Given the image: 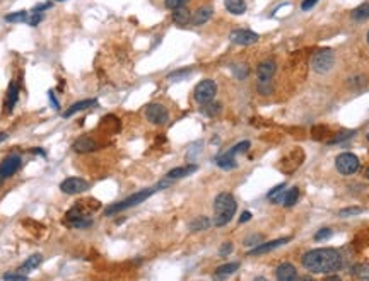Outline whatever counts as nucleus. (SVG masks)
Here are the masks:
<instances>
[{"instance_id":"obj_25","label":"nucleus","mask_w":369,"mask_h":281,"mask_svg":"<svg viewBox=\"0 0 369 281\" xmlns=\"http://www.w3.org/2000/svg\"><path fill=\"white\" fill-rule=\"evenodd\" d=\"M210 227V220L207 217H198L190 223V230L192 232H200V230H207Z\"/></svg>"},{"instance_id":"obj_20","label":"nucleus","mask_w":369,"mask_h":281,"mask_svg":"<svg viewBox=\"0 0 369 281\" xmlns=\"http://www.w3.org/2000/svg\"><path fill=\"white\" fill-rule=\"evenodd\" d=\"M234 153L231 152H226V153H221V155H217L216 157V164L221 167V169H226V170H229V169H234V167H236L238 164H236V160H234Z\"/></svg>"},{"instance_id":"obj_10","label":"nucleus","mask_w":369,"mask_h":281,"mask_svg":"<svg viewBox=\"0 0 369 281\" xmlns=\"http://www.w3.org/2000/svg\"><path fill=\"white\" fill-rule=\"evenodd\" d=\"M335 63V55L332 50H322L318 51L316 55L313 56V70L316 73H327L328 70H332V67H334Z\"/></svg>"},{"instance_id":"obj_37","label":"nucleus","mask_w":369,"mask_h":281,"mask_svg":"<svg viewBox=\"0 0 369 281\" xmlns=\"http://www.w3.org/2000/svg\"><path fill=\"white\" fill-rule=\"evenodd\" d=\"M262 235H250V237H246L245 239V246H248V247H251V246H257V244H262Z\"/></svg>"},{"instance_id":"obj_6","label":"nucleus","mask_w":369,"mask_h":281,"mask_svg":"<svg viewBox=\"0 0 369 281\" xmlns=\"http://www.w3.org/2000/svg\"><path fill=\"white\" fill-rule=\"evenodd\" d=\"M216 94H217V84L214 82V80L207 79L197 84L195 91H193V97H195V101L198 104L204 106L207 103H210V101L216 97Z\"/></svg>"},{"instance_id":"obj_34","label":"nucleus","mask_w":369,"mask_h":281,"mask_svg":"<svg viewBox=\"0 0 369 281\" xmlns=\"http://www.w3.org/2000/svg\"><path fill=\"white\" fill-rule=\"evenodd\" d=\"M248 148H250V141H248V140H245V141H239L238 145H234L233 148H231V152H233L234 155H238V153L248 152Z\"/></svg>"},{"instance_id":"obj_17","label":"nucleus","mask_w":369,"mask_h":281,"mask_svg":"<svg viewBox=\"0 0 369 281\" xmlns=\"http://www.w3.org/2000/svg\"><path fill=\"white\" fill-rule=\"evenodd\" d=\"M19 84L17 82H10L9 84V91H7V99H5V113H12L15 103L19 99Z\"/></svg>"},{"instance_id":"obj_30","label":"nucleus","mask_w":369,"mask_h":281,"mask_svg":"<svg viewBox=\"0 0 369 281\" xmlns=\"http://www.w3.org/2000/svg\"><path fill=\"white\" fill-rule=\"evenodd\" d=\"M284 184H279L277 187H274V189L269 193V199L272 203H281L284 199Z\"/></svg>"},{"instance_id":"obj_19","label":"nucleus","mask_w":369,"mask_h":281,"mask_svg":"<svg viewBox=\"0 0 369 281\" xmlns=\"http://www.w3.org/2000/svg\"><path fill=\"white\" fill-rule=\"evenodd\" d=\"M173 22L178 24V26H188L192 22V12H190L186 7H180V9L173 10Z\"/></svg>"},{"instance_id":"obj_22","label":"nucleus","mask_w":369,"mask_h":281,"mask_svg":"<svg viewBox=\"0 0 369 281\" xmlns=\"http://www.w3.org/2000/svg\"><path fill=\"white\" fill-rule=\"evenodd\" d=\"M197 170V165L192 164V165H185V167H176V169H171L168 172V179H181V177H186L190 176V174H193Z\"/></svg>"},{"instance_id":"obj_21","label":"nucleus","mask_w":369,"mask_h":281,"mask_svg":"<svg viewBox=\"0 0 369 281\" xmlns=\"http://www.w3.org/2000/svg\"><path fill=\"white\" fill-rule=\"evenodd\" d=\"M226 10L234 15H243L246 12V2L245 0H224Z\"/></svg>"},{"instance_id":"obj_40","label":"nucleus","mask_w":369,"mask_h":281,"mask_svg":"<svg viewBox=\"0 0 369 281\" xmlns=\"http://www.w3.org/2000/svg\"><path fill=\"white\" fill-rule=\"evenodd\" d=\"M43 19V14H36V12H31V17L27 19V22H29V26H38L39 22H41Z\"/></svg>"},{"instance_id":"obj_24","label":"nucleus","mask_w":369,"mask_h":281,"mask_svg":"<svg viewBox=\"0 0 369 281\" xmlns=\"http://www.w3.org/2000/svg\"><path fill=\"white\" fill-rule=\"evenodd\" d=\"M239 268V263H228V264H222V266H219L216 270V276L217 278H222V276H228V275H233L234 271H236Z\"/></svg>"},{"instance_id":"obj_39","label":"nucleus","mask_w":369,"mask_h":281,"mask_svg":"<svg viewBox=\"0 0 369 281\" xmlns=\"http://www.w3.org/2000/svg\"><path fill=\"white\" fill-rule=\"evenodd\" d=\"M332 235V229H322L315 234V240H325Z\"/></svg>"},{"instance_id":"obj_27","label":"nucleus","mask_w":369,"mask_h":281,"mask_svg":"<svg viewBox=\"0 0 369 281\" xmlns=\"http://www.w3.org/2000/svg\"><path fill=\"white\" fill-rule=\"evenodd\" d=\"M298 198H299V189H298V187L289 189L286 194H284V199H282L284 206H287V208H289V206H294L296 201H298Z\"/></svg>"},{"instance_id":"obj_36","label":"nucleus","mask_w":369,"mask_h":281,"mask_svg":"<svg viewBox=\"0 0 369 281\" xmlns=\"http://www.w3.org/2000/svg\"><path fill=\"white\" fill-rule=\"evenodd\" d=\"M3 280H27V275L26 273H5V275L2 276Z\"/></svg>"},{"instance_id":"obj_38","label":"nucleus","mask_w":369,"mask_h":281,"mask_svg":"<svg viewBox=\"0 0 369 281\" xmlns=\"http://www.w3.org/2000/svg\"><path fill=\"white\" fill-rule=\"evenodd\" d=\"M231 252H233V244H231V242H224L221 246V249H219V256H221V258H226V256H229Z\"/></svg>"},{"instance_id":"obj_4","label":"nucleus","mask_w":369,"mask_h":281,"mask_svg":"<svg viewBox=\"0 0 369 281\" xmlns=\"http://www.w3.org/2000/svg\"><path fill=\"white\" fill-rule=\"evenodd\" d=\"M238 210L236 199L231 193H221L216 196L214 201V225L216 227H224L233 220L234 213Z\"/></svg>"},{"instance_id":"obj_18","label":"nucleus","mask_w":369,"mask_h":281,"mask_svg":"<svg viewBox=\"0 0 369 281\" xmlns=\"http://www.w3.org/2000/svg\"><path fill=\"white\" fill-rule=\"evenodd\" d=\"M96 104H98V101H96V99H84V101H79V103H74L65 113H63V118H70V116H74L75 113H80V111H84V109H89V108H92V106H96Z\"/></svg>"},{"instance_id":"obj_2","label":"nucleus","mask_w":369,"mask_h":281,"mask_svg":"<svg viewBox=\"0 0 369 281\" xmlns=\"http://www.w3.org/2000/svg\"><path fill=\"white\" fill-rule=\"evenodd\" d=\"M99 208V203L96 199H82L80 203H77L75 206H72L65 215V223L67 227L75 230H86L89 227H92L94 220H92V211Z\"/></svg>"},{"instance_id":"obj_3","label":"nucleus","mask_w":369,"mask_h":281,"mask_svg":"<svg viewBox=\"0 0 369 281\" xmlns=\"http://www.w3.org/2000/svg\"><path fill=\"white\" fill-rule=\"evenodd\" d=\"M169 181H171V179L159 182V184H156V186H152V187H147V189H142V191H139V193H135V194H132V196L121 199V201H118V203H115V205H109L108 208L104 210V215H106V217H113V215H118L120 211L128 210V208H132V206L140 205V203H144L147 198H151L154 193H157V191H161V189H164V187H168L169 186Z\"/></svg>"},{"instance_id":"obj_13","label":"nucleus","mask_w":369,"mask_h":281,"mask_svg":"<svg viewBox=\"0 0 369 281\" xmlns=\"http://www.w3.org/2000/svg\"><path fill=\"white\" fill-rule=\"evenodd\" d=\"M287 242H289V239H277V240H270V242H262V244H258L257 247H253V249L248 252V256L265 254V252H270V251L277 249V247H281V246H284V244H287Z\"/></svg>"},{"instance_id":"obj_23","label":"nucleus","mask_w":369,"mask_h":281,"mask_svg":"<svg viewBox=\"0 0 369 281\" xmlns=\"http://www.w3.org/2000/svg\"><path fill=\"white\" fill-rule=\"evenodd\" d=\"M41 263H43V256L41 254H33V256H29V258L24 261V264H22L21 268H19V271L31 273V271H34V270H38V266Z\"/></svg>"},{"instance_id":"obj_15","label":"nucleus","mask_w":369,"mask_h":281,"mask_svg":"<svg viewBox=\"0 0 369 281\" xmlns=\"http://www.w3.org/2000/svg\"><path fill=\"white\" fill-rule=\"evenodd\" d=\"M214 15V9L210 5H202L192 14V24L193 26H202L210 21V17Z\"/></svg>"},{"instance_id":"obj_42","label":"nucleus","mask_w":369,"mask_h":281,"mask_svg":"<svg viewBox=\"0 0 369 281\" xmlns=\"http://www.w3.org/2000/svg\"><path fill=\"white\" fill-rule=\"evenodd\" d=\"M51 7V2H44V3H39V5H36L34 9H33V12H36V14H43L44 10L46 9H50Z\"/></svg>"},{"instance_id":"obj_52","label":"nucleus","mask_w":369,"mask_h":281,"mask_svg":"<svg viewBox=\"0 0 369 281\" xmlns=\"http://www.w3.org/2000/svg\"><path fill=\"white\" fill-rule=\"evenodd\" d=\"M368 140H369V135H368Z\"/></svg>"},{"instance_id":"obj_50","label":"nucleus","mask_w":369,"mask_h":281,"mask_svg":"<svg viewBox=\"0 0 369 281\" xmlns=\"http://www.w3.org/2000/svg\"><path fill=\"white\" fill-rule=\"evenodd\" d=\"M368 43H369V32H368Z\"/></svg>"},{"instance_id":"obj_26","label":"nucleus","mask_w":369,"mask_h":281,"mask_svg":"<svg viewBox=\"0 0 369 281\" xmlns=\"http://www.w3.org/2000/svg\"><path fill=\"white\" fill-rule=\"evenodd\" d=\"M352 19L354 21H366V19H369V3H363L358 9L352 10Z\"/></svg>"},{"instance_id":"obj_28","label":"nucleus","mask_w":369,"mask_h":281,"mask_svg":"<svg viewBox=\"0 0 369 281\" xmlns=\"http://www.w3.org/2000/svg\"><path fill=\"white\" fill-rule=\"evenodd\" d=\"M29 19V14L27 10H17V12H12V14L5 15V21L7 22H24Z\"/></svg>"},{"instance_id":"obj_14","label":"nucleus","mask_w":369,"mask_h":281,"mask_svg":"<svg viewBox=\"0 0 369 281\" xmlns=\"http://www.w3.org/2000/svg\"><path fill=\"white\" fill-rule=\"evenodd\" d=\"M74 150L77 153H89L92 150L98 148V141L94 140L92 137H80L74 141Z\"/></svg>"},{"instance_id":"obj_7","label":"nucleus","mask_w":369,"mask_h":281,"mask_svg":"<svg viewBox=\"0 0 369 281\" xmlns=\"http://www.w3.org/2000/svg\"><path fill=\"white\" fill-rule=\"evenodd\" d=\"M22 165V158L17 153H12V155L5 157L2 162H0V184L3 181H7L9 177L14 176Z\"/></svg>"},{"instance_id":"obj_29","label":"nucleus","mask_w":369,"mask_h":281,"mask_svg":"<svg viewBox=\"0 0 369 281\" xmlns=\"http://www.w3.org/2000/svg\"><path fill=\"white\" fill-rule=\"evenodd\" d=\"M202 113L207 116H216L217 113H221V103H207L204 104V108H202Z\"/></svg>"},{"instance_id":"obj_12","label":"nucleus","mask_w":369,"mask_h":281,"mask_svg":"<svg viewBox=\"0 0 369 281\" xmlns=\"http://www.w3.org/2000/svg\"><path fill=\"white\" fill-rule=\"evenodd\" d=\"M229 39L234 44H241V46H250L258 41V34L250 29H236L229 34Z\"/></svg>"},{"instance_id":"obj_5","label":"nucleus","mask_w":369,"mask_h":281,"mask_svg":"<svg viewBox=\"0 0 369 281\" xmlns=\"http://www.w3.org/2000/svg\"><path fill=\"white\" fill-rule=\"evenodd\" d=\"M258 89L262 94H270V80L275 73V62L274 60H265L258 65Z\"/></svg>"},{"instance_id":"obj_11","label":"nucleus","mask_w":369,"mask_h":281,"mask_svg":"<svg viewBox=\"0 0 369 281\" xmlns=\"http://www.w3.org/2000/svg\"><path fill=\"white\" fill-rule=\"evenodd\" d=\"M91 187V184L82 177H67L65 181H62L60 184V191L65 194H70V196H75V194L86 193V191Z\"/></svg>"},{"instance_id":"obj_44","label":"nucleus","mask_w":369,"mask_h":281,"mask_svg":"<svg viewBox=\"0 0 369 281\" xmlns=\"http://www.w3.org/2000/svg\"><path fill=\"white\" fill-rule=\"evenodd\" d=\"M190 72H192V70H188V68H186V70L174 72V73H171V75H169V79H171V80H176V77H185V75H188Z\"/></svg>"},{"instance_id":"obj_47","label":"nucleus","mask_w":369,"mask_h":281,"mask_svg":"<svg viewBox=\"0 0 369 281\" xmlns=\"http://www.w3.org/2000/svg\"><path fill=\"white\" fill-rule=\"evenodd\" d=\"M33 153H36V155H44V150H41V148H33Z\"/></svg>"},{"instance_id":"obj_16","label":"nucleus","mask_w":369,"mask_h":281,"mask_svg":"<svg viewBox=\"0 0 369 281\" xmlns=\"http://www.w3.org/2000/svg\"><path fill=\"white\" fill-rule=\"evenodd\" d=\"M275 276H277V280H281V281H291V280L298 278V273H296V268L293 266V264L284 263L277 268Z\"/></svg>"},{"instance_id":"obj_49","label":"nucleus","mask_w":369,"mask_h":281,"mask_svg":"<svg viewBox=\"0 0 369 281\" xmlns=\"http://www.w3.org/2000/svg\"><path fill=\"white\" fill-rule=\"evenodd\" d=\"M366 176H368V179H369V169H368V172H366Z\"/></svg>"},{"instance_id":"obj_35","label":"nucleus","mask_w":369,"mask_h":281,"mask_svg":"<svg viewBox=\"0 0 369 281\" xmlns=\"http://www.w3.org/2000/svg\"><path fill=\"white\" fill-rule=\"evenodd\" d=\"M361 211H363V208H359V206H351V208H344V210H340V217H354V215H359Z\"/></svg>"},{"instance_id":"obj_45","label":"nucleus","mask_w":369,"mask_h":281,"mask_svg":"<svg viewBox=\"0 0 369 281\" xmlns=\"http://www.w3.org/2000/svg\"><path fill=\"white\" fill-rule=\"evenodd\" d=\"M48 97H50V101H51V104H53V108L55 109H60V103H58V99L55 97V92L53 91L48 92Z\"/></svg>"},{"instance_id":"obj_31","label":"nucleus","mask_w":369,"mask_h":281,"mask_svg":"<svg viewBox=\"0 0 369 281\" xmlns=\"http://www.w3.org/2000/svg\"><path fill=\"white\" fill-rule=\"evenodd\" d=\"M352 275H354L356 278H359V280H369V266H368V264H359V266L354 268Z\"/></svg>"},{"instance_id":"obj_8","label":"nucleus","mask_w":369,"mask_h":281,"mask_svg":"<svg viewBox=\"0 0 369 281\" xmlns=\"http://www.w3.org/2000/svg\"><path fill=\"white\" fill-rule=\"evenodd\" d=\"M335 165H337V170H339L340 174H344V176H351V174L358 172L359 158L351 152L340 153L335 160Z\"/></svg>"},{"instance_id":"obj_41","label":"nucleus","mask_w":369,"mask_h":281,"mask_svg":"<svg viewBox=\"0 0 369 281\" xmlns=\"http://www.w3.org/2000/svg\"><path fill=\"white\" fill-rule=\"evenodd\" d=\"M318 3V0H303L301 2V10H310Z\"/></svg>"},{"instance_id":"obj_46","label":"nucleus","mask_w":369,"mask_h":281,"mask_svg":"<svg viewBox=\"0 0 369 281\" xmlns=\"http://www.w3.org/2000/svg\"><path fill=\"white\" fill-rule=\"evenodd\" d=\"M248 220H251V213L250 211H245V213L239 217V223H245V222H248Z\"/></svg>"},{"instance_id":"obj_32","label":"nucleus","mask_w":369,"mask_h":281,"mask_svg":"<svg viewBox=\"0 0 369 281\" xmlns=\"http://www.w3.org/2000/svg\"><path fill=\"white\" fill-rule=\"evenodd\" d=\"M233 72H234V75H236L239 80L246 79V75H248V73H250L248 67H246L245 63H236V65H234V67H233Z\"/></svg>"},{"instance_id":"obj_48","label":"nucleus","mask_w":369,"mask_h":281,"mask_svg":"<svg viewBox=\"0 0 369 281\" xmlns=\"http://www.w3.org/2000/svg\"><path fill=\"white\" fill-rule=\"evenodd\" d=\"M7 138H9V135H7V133H0V143H2V141H5Z\"/></svg>"},{"instance_id":"obj_51","label":"nucleus","mask_w":369,"mask_h":281,"mask_svg":"<svg viewBox=\"0 0 369 281\" xmlns=\"http://www.w3.org/2000/svg\"><path fill=\"white\" fill-rule=\"evenodd\" d=\"M56 2H63V0H56Z\"/></svg>"},{"instance_id":"obj_43","label":"nucleus","mask_w":369,"mask_h":281,"mask_svg":"<svg viewBox=\"0 0 369 281\" xmlns=\"http://www.w3.org/2000/svg\"><path fill=\"white\" fill-rule=\"evenodd\" d=\"M352 135H354V132H342V135L334 138V140H332V143H339V141H342V140H347V138H351Z\"/></svg>"},{"instance_id":"obj_9","label":"nucleus","mask_w":369,"mask_h":281,"mask_svg":"<svg viewBox=\"0 0 369 281\" xmlns=\"http://www.w3.org/2000/svg\"><path fill=\"white\" fill-rule=\"evenodd\" d=\"M145 118H147L149 123H152L156 126H163L169 121V113L163 104L152 103L145 108Z\"/></svg>"},{"instance_id":"obj_33","label":"nucleus","mask_w":369,"mask_h":281,"mask_svg":"<svg viewBox=\"0 0 369 281\" xmlns=\"http://www.w3.org/2000/svg\"><path fill=\"white\" fill-rule=\"evenodd\" d=\"M188 2L190 0H164V7L169 10H174V9H180V7H185Z\"/></svg>"},{"instance_id":"obj_1","label":"nucleus","mask_w":369,"mask_h":281,"mask_svg":"<svg viewBox=\"0 0 369 281\" xmlns=\"http://www.w3.org/2000/svg\"><path fill=\"white\" fill-rule=\"evenodd\" d=\"M303 266L310 273L323 275V273H335L342 268V256L335 249H315L303 256Z\"/></svg>"}]
</instances>
